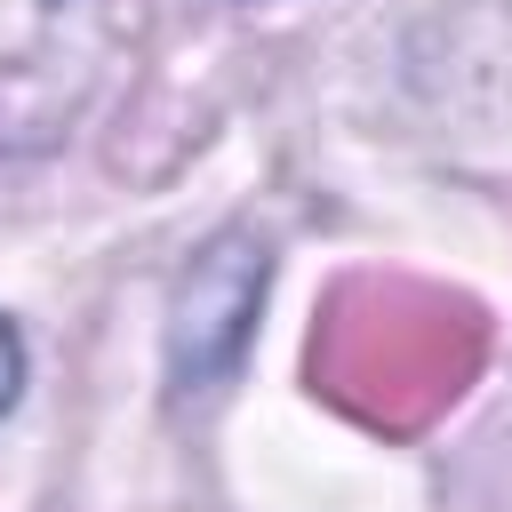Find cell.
I'll return each mask as SVG.
<instances>
[{"label":"cell","mask_w":512,"mask_h":512,"mask_svg":"<svg viewBox=\"0 0 512 512\" xmlns=\"http://www.w3.org/2000/svg\"><path fill=\"white\" fill-rule=\"evenodd\" d=\"M16 384H24V344H16V328L0 320V408L16 400Z\"/></svg>","instance_id":"obj_1"}]
</instances>
